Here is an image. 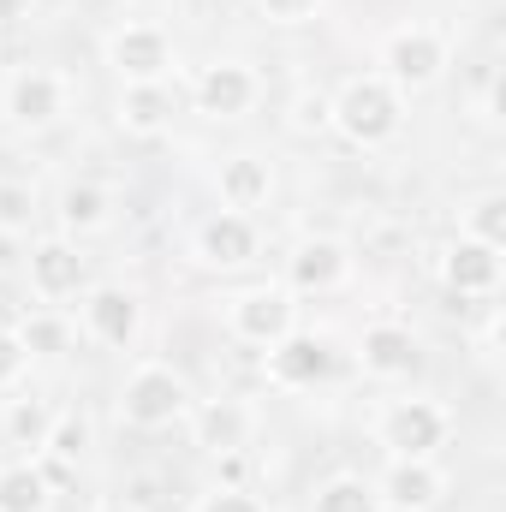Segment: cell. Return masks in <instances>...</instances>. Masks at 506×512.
I'll return each mask as SVG.
<instances>
[{
    "label": "cell",
    "instance_id": "cell-26",
    "mask_svg": "<svg viewBox=\"0 0 506 512\" xmlns=\"http://www.w3.org/2000/svg\"><path fill=\"white\" fill-rule=\"evenodd\" d=\"M48 423H54V417H48L36 399H18V405H12V417H6L12 441H24L30 453H42V441H48Z\"/></svg>",
    "mask_w": 506,
    "mask_h": 512
},
{
    "label": "cell",
    "instance_id": "cell-24",
    "mask_svg": "<svg viewBox=\"0 0 506 512\" xmlns=\"http://www.w3.org/2000/svg\"><path fill=\"white\" fill-rule=\"evenodd\" d=\"M465 239H483V245H506V197L501 191H483L471 209H465Z\"/></svg>",
    "mask_w": 506,
    "mask_h": 512
},
{
    "label": "cell",
    "instance_id": "cell-19",
    "mask_svg": "<svg viewBox=\"0 0 506 512\" xmlns=\"http://www.w3.org/2000/svg\"><path fill=\"white\" fill-rule=\"evenodd\" d=\"M48 501H54V489L36 459L0 465V512H48Z\"/></svg>",
    "mask_w": 506,
    "mask_h": 512
},
{
    "label": "cell",
    "instance_id": "cell-27",
    "mask_svg": "<svg viewBox=\"0 0 506 512\" xmlns=\"http://www.w3.org/2000/svg\"><path fill=\"white\" fill-rule=\"evenodd\" d=\"M24 370H30V352H24L18 328H0V387H18Z\"/></svg>",
    "mask_w": 506,
    "mask_h": 512
},
{
    "label": "cell",
    "instance_id": "cell-20",
    "mask_svg": "<svg viewBox=\"0 0 506 512\" xmlns=\"http://www.w3.org/2000/svg\"><path fill=\"white\" fill-rule=\"evenodd\" d=\"M167 120H173L167 84H126V96H120V126L137 131V137H155Z\"/></svg>",
    "mask_w": 506,
    "mask_h": 512
},
{
    "label": "cell",
    "instance_id": "cell-12",
    "mask_svg": "<svg viewBox=\"0 0 506 512\" xmlns=\"http://www.w3.org/2000/svg\"><path fill=\"white\" fill-rule=\"evenodd\" d=\"M84 328H90L102 346L126 352L131 340H137V328H143V298H137L131 286H90V298H84Z\"/></svg>",
    "mask_w": 506,
    "mask_h": 512
},
{
    "label": "cell",
    "instance_id": "cell-8",
    "mask_svg": "<svg viewBox=\"0 0 506 512\" xmlns=\"http://www.w3.org/2000/svg\"><path fill=\"white\" fill-rule=\"evenodd\" d=\"M268 376L280 387H316V382H328V376H340V346L328 334L292 328L286 340L268 346Z\"/></svg>",
    "mask_w": 506,
    "mask_h": 512
},
{
    "label": "cell",
    "instance_id": "cell-2",
    "mask_svg": "<svg viewBox=\"0 0 506 512\" xmlns=\"http://www.w3.org/2000/svg\"><path fill=\"white\" fill-rule=\"evenodd\" d=\"M120 417L131 429H173L179 417H191V387L167 364H143L120 387Z\"/></svg>",
    "mask_w": 506,
    "mask_h": 512
},
{
    "label": "cell",
    "instance_id": "cell-6",
    "mask_svg": "<svg viewBox=\"0 0 506 512\" xmlns=\"http://www.w3.org/2000/svg\"><path fill=\"white\" fill-rule=\"evenodd\" d=\"M227 328L245 340V346H274L298 328V304L286 286H245L239 298H227Z\"/></svg>",
    "mask_w": 506,
    "mask_h": 512
},
{
    "label": "cell",
    "instance_id": "cell-3",
    "mask_svg": "<svg viewBox=\"0 0 506 512\" xmlns=\"http://www.w3.org/2000/svg\"><path fill=\"white\" fill-rule=\"evenodd\" d=\"M376 435L387 459H435V447H447V435H453V417L441 399H393L381 411Z\"/></svg>",
    "mask_w": 506,
    "mask_h": 512
},
{
    "label": "cell",
    "instance_id": "cell-1",
    "mask_svg": "<svg viewBox=\"0 0 506 512\" xmlns=\"http://www.w3.org/2000/svg\"><path fill=\"white\" fill-rule=\"evenodd\" d=\"M328 126L340 131L346 143H358V149H381L405 126V90H393L381 72L346 78V90L328 96Z\"/></svg>",
    "mask_w": 506,
    "mask_h": 512
},
{
    "label": "cell",
    "instance_id": "cell-10",
    "mask_svg": "<svg viewBox=\"0 0 506 512\" xmlns=\"http://www.w3.org/2000/svg\"><path fill=\"white\" fill-rule=\"evenodd\" d=\"M256 96H262V84H256V72L245 60H215V66H203V78H197V114H209V120H239V114H251Z\"/></svg>",
    "mask_w": 506,
    "mask_h": 512
},
{
    "label": "cell",
    "instance_id": "cell-4",
    "mask_svg": "<svg viewBox=\"0 0 506 512\" xmlns=\"http://www.w3.org/2000/svg\"><path fill=\"white\" fill-rule=\"evenodd\" d=\"M447 66V36L435 24H399L381 42V78L393 90H429Z\"/></svg>",
    "mask_w": 506,
    "mask_h": 512
},
{
    "label": "cell",
    "instance_id": "cell-30",
    "mask_svg": "<svg viewBox=\"0 0 506 512\" xmlns=\"http://www.w3.org/2000/svg\"><path fill=\"white\" fill-rule=\"evenodd\" d=\"M197 512H268V507L256 501L251 489H215V495H203Z\"/></svg>",
    "mask_w": 506,
    "mask_h": 512
},
{
    "label": "cell",
    "instance_id": "cell-34",
    "mask_svg": "<svg viewBox=\"0 0 506 512\" xmlns=\"http://www.w3.org/2000/svg\"><path fill=\"white\" fill-rule=\"evenodd\" d=\"M137 6H149V12H155V6H179V0H137Z\"/></svg>",
    "mask_w": 506,
    "mask_h": 512
},
{
    "label": "cell",
    "instance_id": "cell-7",
    "mask_svg": "<svg viewBox=\"0 0 506 512\" xmlns=\"http://www.w3.org/2000/svg\"><path fill=\"white\" fill-rule=\"evenodd\" d=\"M0 108H6L12 126L48 131L66 114V78L48 72V66H18V72L6 78V90H0Z\"/></svg>",
    "mask_w": 506,
    "mask_h": 512
},
{
    "label": "cell",
    "instance_id": "cell-15",
    "mask_svg": "<svg viewBox=\"0 0 506 512\" xmlns=\"http://www.w3.org/2000/svg\"><path fill=\"white\" fill-rule=\"evenodd\" d=\"M441 280H447L459 298H489V292L501 286V251L459 233V245L441 256Z\"/></svg>",
    "mask_w": 506,
    "mask_h": 512
},
{
    "label": "cell",
    "instance_id": "cell-21",
    "mask_svg": "<svg viewBox=\"0 0 506 512\" xmlns=\"http://www.w3.org/2000/svg\"><path fill=\"white\" fill-rule=\"evenodd\" d=\"M310 512H381V495H376V483H364V477H328L316 489Z\"/></svg>",
    "mask_w": 506,
    "mask_h": 512
},
{
    "label": "cell",
    "instance_id": "cell-32",
    "mask_svg": "<svg viewBox=\"0 0 506 512\" xmlns=\"http://www.w3.org/2000/svg\"><path fill=\"white\" fill-rule=\"evenodd\" d=\"M96 512H143V507H131V501H108V507H96Z\"/></svg>",
    "mask_w": 506,
    "mask_h": 512
},
{
    "label": "cell",
    "instance_id": "cell-17",
    "mask_svg": "<svg viewBox=\"0 0 506 512\" xmlns=\"http://www.w3.org/2000/svg\"><path fill=\"white\" fill-rule=\"evenodd\" d=\"M215 185H221V203H227V209L251 215V209H262V203H268L274 173H268V161H262V155H233V161H221Z\"/></svg>",
    "mask_w": 506,
    "mask_h": 512
},
{
    "label": "cell",
    "instance_id": "cell-11",
    "mask_svg": "<svg viewBox=\"0 0 506 512\" xmlns=\"http://www.w3.org/2000/svg\"><path fill=\"white\" fill-rule=\"evenodd\" d=\"M24 274H30V292L36 298H48V304H60V298H78L84 292V256L72 239H42V245H30V262H24Z\"/></svg>",
    "mask_w": 506,
    "mask_h": 512
},
{
    "label": "cell",
    "instance_id": "cell-9",
    "mask_svg": "<svg viewBox=\"0 0 506 512\" xmlns=\"http://www.w3.org/2000/svg\"><path fill=\"white\" fill-rule=\"evenodd\" d=\"M376 495H381V507L387 512H429V507H441L447 477H441L435 459H387Z\"/></svg>",
    "mask_w": 506,
    "mask_h": 512
},
{
    "label": "cell",
    "instance_id": "cell-31",
    "mask_svg": "<svg viewBox=\"0 0 506 512\" xmlns=\"http://www.w3.org/2000/svg\"><path fill=\"white\" fill-rule=\"evenodd\" d=\"M292 126H298V131H322V126H328V96H304Z\"/></svg>",
    "mask_w": 506,
    "mask_h": 512
},
{
    "label": "cell",
    "instance_id": "cell-13",
    "mask_svg": "<svg viewBox=\"0 0 506 512\" xmlns=\"http://www.w3.org/2000/svg\"><path fill=\"white\" fill-rule=\"evenodd\" d=\"M358 364H364V376H376V382H405V376L423 364L417 334L399 328V322H370L364 340H358Z\"/></svg>",
    "mask_w": 506,
    "mask_h": 512
},
{
    "label": "cell",
    "instance_id": "cell-29",
    "mask_svg": "<svg viewBox=\"0 0 506 512\" xmlns=\"http://www.w3.org/2000/svg\"><path fill=\"white\" fill-rule=\"evenodd\" d=\"M30 221V191L24 185H0V233H18Z\"/></svg>",
    "mask_w": 506,
    "mask_h": 512
},
{
    "label": "cell",
    "instance_id": "cell-28",
    "mask_svg": "<svg viewBox=\"0 0 506 512\" xmlns=\"http://www.w3.org/2000/svg\"><path fill=\"white\" fill-rule=\"evenodd\" d=\"M268 24H310L322 12V0H256Z\"/></svg>",
    "mask_w": 506,
    "mask_h": 512
},
{
    "label": "cell",
    "instance_id": "cell-23",
    "mask_svg": "<svg viewBox=\"0 0 506 512\" xmlns=\"http://www.w3.org/2000/svg\"><path fill=\"white\" fill-rule=\"evenodd\" d=\"M42 453H48V459H66V465H78V459L90 453V417H84V411H60V417L48 423V441H42Z\"/></svg>",
    "mask_w": 506,
    "mask_h": 512
},
{
    "label": "cell",
    "instance_id": "cell-22",
    "mask_svg": "<svg viewBox=\"0 0 506 512\" xmlns=\"http://www.w3.org/2000/svg\"><path fill=\"white\" fill-rule=\"evenodd\" d=\"M60 221H66L72 233H96V227L108 221V191H102V185H66V191H60Z\"/></svg>",
    "mask_w": 506,
    "mask_h": 512
},
{
    "label": "cell",
    "instance_id": "cell-16",
    "mask_svg": "<svg viewBox=\"0 0 506 512\" xmlns=\"http://www.w3.org/2000/svg\"><path fill=\"white\" fill-rule=\"evenodd\" d=\"M286 274H292V286L298 292H334V286H346V274H352V256L340 239H304L292 262H286Z\"/></svg>",
    "mask_w": 506,
    "mask_h": 512
},
{
    "label": "cell",
    "instance_id": "cell-14",
    "mask_svg": "<svg viewBox=\"0 0 506 512\" xmlns=\"http://www.w3.org/2000/svg\"><path fill=\"white\" fill-rule=\"evenodd\" d=\"M256 256V221L239 215V209H221L197 227V262L209 268H245Z\"/></svg>",
    "mask_w": 506,
    "mask_h": 512
},
{
    "label": "cell",
    "instance_id": "cell-33",
    "mask_svg": "<svg viewBox=\"0 0 506 512\" xmlns=\"http://www.w3.org/2000/svg\"><path fill=\"white\" fill-rule=\"evenodd\" d=\"M18 6H24V0H0V18H12V12H18Z\"/></svg>",
    "mask_w": 506,
    "mask_h": 512
},
{
    "label": "cell",
    "instance_id": "cell-18",
    "mask_svg": "<svg viewBox=\"0 0 506 512\" xmlns=\"http://www.w3.org/2000/svg\"><path fill=\"white\" fill-rule=\"evenodd\" d=\"M251 441V411L239 405V399H209L203 411H197V447H209V453H239Z\"/></svg>",
    "mask_w": 506,
    "mask_h": 512
},
{
    "label": "cell",
    "instance_id": "cell-25",
    "mask_svg": "<svg viewBox=\"0 0 506 512\" xmlns=\"http://www.w3.org/2000/svg\"><path fill=\"white\" fill-rule=\"evenodd\" d=\"M18 340H24L30 358H60V352L72 346V328H66L60 316H24V322H18Z\"/></svg>",
    "mask_w": 506,
    "mask_h": 512
},
{
    "label": "cell",
    "instance_id": "cell-5",
    "mask_svg": "<svg viewBox=\"0 0 506 512\" xmlns=\"http://www.w3.org/2000/svg\"><path fill=\"white\" fill-rule=\"evenodd\" d=\"M108 66L126 78V84H167L173 78V66H179V54H173V36L161 30V24H120L114 36H108Z\"/></svg>",
    "mask_w": 506,
    "mask_h": 512
}]
</instances>
